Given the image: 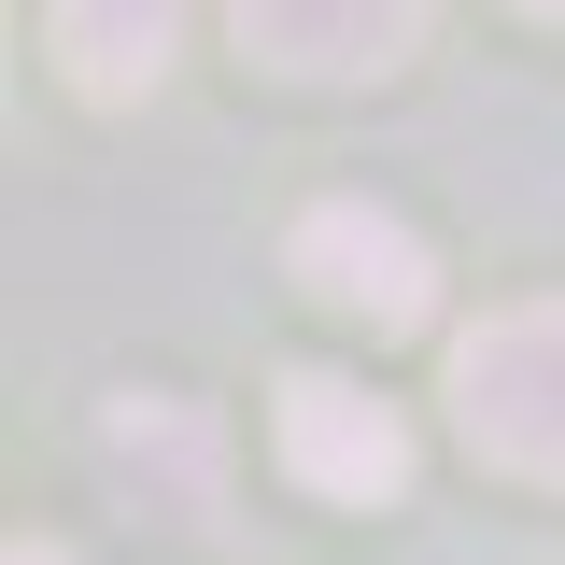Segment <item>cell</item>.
<instances>
[{
  "instance_id": "8992f818",
  "label": "cell",
  "mask_w": 565,
  "mask_h": 565,
  "mask_svg": "<svg viewBox=\"0 0 565 565\" xmlns=\"http://www.w3.org/2000/svg\"><path fill=\"white\" fill-rule=\"evenodd\" d=\"M184 43V0H57V57L85 99H141Z\"/></svg>"
},
{
  "instance_id": "6da1fadb",
  "label": "cell",
  "mask_w": 565,
  "mask_h": 565,
  "mask_svg": "<svg viewBox=\"0 0 565 565\" xmlns=\"http://www.w3.org/2000/svg\"><path fill=\"white\" fill-rule=\"evenodd\" d=\"M452 424H467L481 467L565 494V297L481 311V326L452 340Z\"/></svg>"
},
{
  "instance_id": "5b68a950",
  "label": "cell",
  "mask_w": 565,
  "mask_h": 565,
  "mask_svg": "<svg viewBox=\"0 0 565 565\" xmlns=\"http://www.w3.org/2000/svg\"><path fill=\"white\" fill-rule=\"evenodd\" d=\"M99 452H114V481H141V509H170V523H212V494H226V438H212L199 396H114V411H99Z\"/></svg>"
},
{
  "instance_id": "ba28073f",
  "label": "cell",
  "mask_w": 565,
  "mask_h": 565,
  "mask_svg": "<svg viewBox=\"0 0 565 565\" xmlns=\"http://www.w3.org/2000/svg\"><path fill=\"white\" fill-rule=\"evenodd\" d=\"M523 14H565V0H523Z\"/></svg>"
},
{
  "instance_id": "52a82bcc",
  "label": "cell",
  "mask_w": 565,
  "mask_h": 565,
  "mask_svg": "<svg viewBox=\"0 0 565 565\" xmlns=\"http://www.w3.org/2000/svg\"><path fill=\"white\" fill-rule=\"evenodd\" d=\"M14 565H85V552H71V537H14Z\"/></svg>"
},
{
  "instance_id": "277c9868",
  "label": "cell",
  "mask_w": 565,
  "mask_h": 565,
  "mask_svg": "<svg viewBox=\"0 0 565 565\" xmlns=\"http://www.w3.org/2000/svg\"><path fill=\"white\" fill-rule=\"evenodd\" d=\"M226 14H241V57L297 85H367L424 43V0H226Z\"/></svg>"
},
{
  "instance_id": "7a4b0ae2",
  "label": "cell",
  "mask_w": 565,
  "mask_h": 565,
  "mask_svg": "<svg viewBox=\"0 0 565 565\" xmlns=\"http://www.w3.org/2000/svg\"><path fill=\"white\" fill-rule=\"evenodd\" d=\"M282 269L311 282L326 311L382 326V340H411L424 311H438V255H424L382 199H311V212H297V241H282Z\"/></svg>"
},
{
  "instance_id": "3957f363",
  "label": "cell",
  "mask_w": 565,
  "mask_h": 565,
  "mask_svg": "<svg viewBox=\"0 0 565 565\" xmlns=\"http://www.w3.org/2000/svg\"><path fill=\"white\" fill-rule=\"evenodd\" d=\"M282 467L311 494H340V509H367V494L411 481V424L382 411V396H353L340 367H297L282 382Z\"/></svg>"
}]
</instances>
